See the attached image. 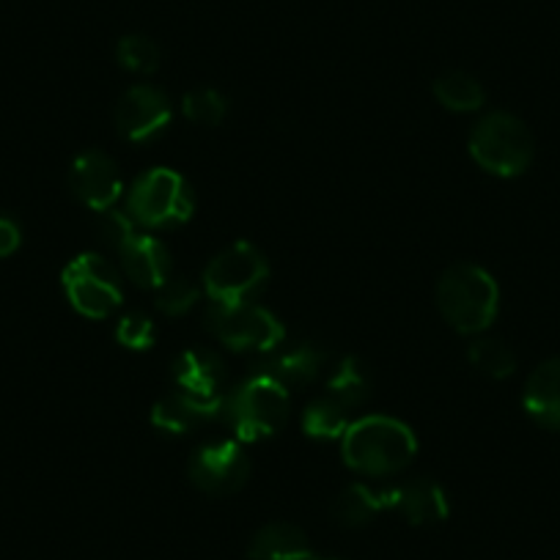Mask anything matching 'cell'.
<instances>
[{
	"label": "cell",
	"mask_w": 560,
	"mask_h": 560,
	"mask_svg": "<svg viewBox=\"0 0 560 560\" xmlns=\"http://www.w3.org/2000/svg\"><path fill=\"white\" fill-rule=\"evenodd\" d=\"M174 118L171 100L154 85H132L116 105V129L129 143H147L163 135Z\"/></svg>",
	"instance_id": "obj_10"
},
{
	"label": "cell",
	"mask_w": 560,
	"mask_h": 560,
	"mask_svg": "<svg viewBox=\"0 0 560 560\" xmlns=\"http://www.w3.org/2000/svg\"><path fill=\"white\" fill-rule=\"evenodd\" d=\"M311 560H338V558H319V555H314V558Z\"/></svg>",
	"instance_id": "obj_30"
},
{
	"label": "cell",
	"mask_w": 560,
	"mask_h": 560,
	"mask_svg": "<svg viewBox=\"0 0 560 560\" xmlns=\"http://www.w3.org/2000/svg\"><path fill=\"white\" fill-rule=\"evenodd\" d=\"M327 396L347 409L360 407L371 396V376L358 358H343L327 374Z\"/></svg>",
	"instance_id": "obj_20"
},
{
	"label": "cell",
	"mask_w": 560,
	"mask_h": 560,
	"mask_svg": "<svg viewBox=\"0 0 560 560\" xmlns=\"http://www.w3.org/2000/svg\"><path fill=\"white\" fill-rule=\"evenodd\" d=\"M434 96H438L440 105L451 113H472L483 105V89L472 74L459 72H445L434 80L432 85Z\"/></svg>",
	"instance_id": "obj_21"
},
{
	"label": "cell",
	"mask_w": 560,
	"mask_h": 560,
	"mask_svg": "<svg viewBox=\"0 0 560 560\" xmlns=\"http://www.w3.org/2000/svg\"><path fill=\"white\" fill-rule=\"evenodd\" d=\"M322 365H325V352L314 343H294L289 349H272L267 352V358L256 365L253 374H261L275 380L278 385L298 387L308 385L316 376L322 374Z\"/></svg>",
	"instance_id": "obj_14"
},
{
	"label": "cell",
	"mask_w": 560,
	"mask_h": 560,
	"mask_svg": "<svg viewBox=\"0 0 560 560\" xmlns=\"http://www.w3.org/2000/svg\"><path fill=\"white\" fill-rule=\"evenodd\" d=\"M250 478V459L240 440H214L196 448L190 459V481L212 498L240 492Z\"/></svg>",
	"instance_id": "obj_9"
},
{
	"label": "cell",
	"mask_w": 560,
	"mask_h": 560,
	"mask_svg": "<svg viewBox=\"0 0 560 560\" xmlns=\"http://www.w3.org/2000/svg\"><path fill=\"white\" fill-rule=\"evenodd\" d=\"M393 509L409 525H438L448 516V498L432 478H415V481L393 489Z\"/></svg>",
	"instance_id": "obj_16"
},
{
	"label": "cell",
	"mask_w": 560,
	"mask_h": 560,
	"mask_svg": "<svg viewBox=\"0 0 560 560\" xmlns=\"http://www.w3.org/2000/svg\"><path fill=\"white\" fill-rule=\"evenodd\" d=\"M269 278L264 253L250 242H234L203 269V292L212 303H253Z\"/></svg>",
	"instance_id": "obj_6"
},
{
	"label": "cell",
	"mask_w": 560,
	"mask_h": 560,
	"mask_svg": "<svg viewBox=\"0 0 560 560\" xmlns=\"http://www.w3.org/2000/svg\"><path fill=\"white\" fill-rule=\"evenodd\" d=\"M289 390L275 380L250 374L223 401V418L240 443H258L283 429L289 418Z\"/></svg>",
	"instance_id": "obj_3"
},
{
	"label": "cell",
	"mask_w": 560,
	"mask_h": 560,
	"mask_svg": "<svg viewBox=\"0 0 560 560\" xmlns=\"http://www.w3.org/2000/svg\"><path fill=\"white\" fill-rule=\"evenodd\" d=\"M23 236H20V225L12 218L0 214V258H9L20 247Z\"/></svg>",
	"instance_id": "obj_29"
},
{
	"label": "cell",
	"mask_w": 560,
	"mask_h": 560,
	"mask_svg": "<svg viewBox=\"0 0 560 560\" xmlns=\"http://www.w3.org/2000/svg\"><path fill=\"white\" fill-rule=\"evenodd\" d=\"M100 234H102V240L107 242V245H113L118 250V247H121L124 242H127L129 236L135 234L132 218L116 212V209H107V212L100 214Z\"/></svg>",
	"instance_id": "obj_28"
},
{
	"label": "cell",
	"mask_w": 560,
	"mask_h": 560,
	"mask_svg": "<svg viewBox=\"0 0 560 560\" xmlns=\"http://www.w3.org/2000/svg\"><path fill=\"white\" fill-rule=\"evenodd\" d=\"M182 110L190 121L203 124V127H218L225 118V110H229V102L220 91L214 89H196L187 91L185 102H182Z\"/></svg>",
	"instance_id": "obj_25"
},
{
	"label": "cell",
	"mask_w": 560,
	"mask_h": 560,
	"mask_svg": "<svg viewBox=\"0 0 560 560\" xmlns=\"http://www.w3.org/2000/svg\"><path fill=\"white\" fill-rule=\"evenodd\" d=\"M349 423V409L330 396L316 398L303 412V429L314 440H341Z\"/></svg>",
	"instance_id": "obj_22"
},
{
	"label": "cell",
	"mask_w": 560,
	"mask_h": 560,
	"mask_svg": "<svg viewBox=\"0 0 560 560\" xmlns=\"http://www.w3.org/2000/svg\"><path fill=\"white\" fill-rule=\"evenodd\" d=\"M247 558L250 560H311L314 549H311L308 533L303 527L292 525V522H269L256 536L250 538L247 547Z\"/></svg>",
	"instance_id": "obj_18"
},
{
	"label": "cell",
	"mask_w": 560,
	"mask_h": 560,
	"mask_svg": "<svg viewBox=\"0 0 560 560\" xmlns=\"http://www.w3.org/2000/svg\"><path fill=\"white\" fill-rule=\"evenodd\" d=\"M220 409H223V404L198 401V398L187 396V393L174 390L154 404L152 427L160 429L163 434H171V438H182V434L196 432L203 423L218 418Z\"/></svg>",
	"instance_id": "obj_15"
},
{
	"label": "cell",
	"mask_w": 560,
	"mask_h": 560,
	"mask_svg": "<svg viewBox=\"0 0 560 560\" xmlns=\"http://www.w3.org/2000/svg\"><path fill=\"white\" fill-rule=\"evenodd\" d=\"M438 308L456 332L478 336L498 316L500 289L478 264H454L438 280Z\"/></svg>",
	"instance_id": "obj_2"
},
{
	"label": "cell",
	"mask_w": 560,
	"mask_h": 560,
	"mask_svg": "<svg viewBox=\"0 0 560 560\" xmlns=\"http://www.w3.org/2000/svg\"><path fill=\"white\" fill-rule=\"evenodd\" d=\"M118 67L135 74H152L160 67V47L149 36H124L116 47Z\"/></svg>",
	"instance_id": "obj_24"
},
{
	"label": "cell",
	"mask_w": 560,
	"mask_h": 560,
	"mask_svg": "<svg viewBox=\"0 0 560 560\" xmlns=\"http://www.w3.org/2000/svg\"><path fill=\"white\" fill-rule=\"evenodd\" d=\"M207 327L234 352H272L283 343V325L258 303H209Z\"/></svg>",
	"instance_id": "obj_7"
},
{
	"label": "cell",
	"mask_w": 560,
	"mask_h": 560,
	"mask_svg": "<svg viewBox=\"0 0 560 560\" xmlns=\"http://www.w3.org/2000/svg\"><path fill=\"white\" fill-rule=\"evenodd\" d=\"M470 363L489 380H505L514 374L516 354L498 338H478L470 343Z\"/></svg>",
	"instance_id": "obj_23"
},
{
	"label": "cell",
	"mask_w": 560,
	"mask_h": 560,
	"mask_svg": "<svg viewBox=\"0 0 560 560\" xmlns=\"http://www.w3.org/2000/svg\"><path fill=\"white\" fill-rule=\"evenodd\" d=\"M154 292H158V308L165 316L187 314L198 300V289L187 278H179V275H171L163 287H158Z\"/></svg>",
	"instance_id": "obj_26"
},
{
	"label": "cell",
	"mask_w": 560,
	"mask_h": 560,
	"mask_svg": "<svg viewBox=\"0 0 560 560\" xmlns=\"http://www.w3.org/2000/svg\"><path fill=\"white\" fill-rule=\"evenodd\" d=\"M393 505V492H376L365 483H349L330 505V514L343 527H363L380 514L382 509Z\"/></svg>",
	"instance_id": "obj_19"
},
{
	"label": "cell",
	"mask_w": 560,
	"mask_h": 560,
	"mask_svg": "<svg viewBox=\"0 0 560 560\" xmlns=\"http://www.w3.org/2000/svg\"><path fill=\"white\" fill-rule=\"evenodd\" d=\"M343 462L369 478L396 476L412 465L418 440L407 423L387 415H365L349 423L341 438Z\"/></svg>",
	"instance_id": "obj_1"
},
{
	"label": "cell",
	"mask_w": 560,
	"mask_h": 560,
	"mask_svg": "<svg viewBox=\"0 0 560 560\" xmlns=\"http://www.w3.org/2000/svg\"><path fill=\"white\" fill-rule=\"evenodd\" d=\"M533 135L511 113H487L470 132V158L478 168L500 179L522 176L533 163Z\"/></svg>",
	"instance_id": "obj_4"
},
{
	"label": "cell",
	"mask_w": 560,
	"mask_h": 560,
	"mask_svg": "<svg viewBox=\"0 0 560 560\" xmlns=\"http://www.w3.org/2000/svg\"><path fill=\"white\" fill-rule=\"evenodd\" d=\"M525 412L544 429H560V358L544 360L530 376H527Z\"/></svg>",
	"instance_id": "obj_17"
},
{
	"label": "cell",
	"mask_w": 560,
	"mask_h": 560,
	"mask_svg": "<svg viewBox=\"0 0 560 560\" xmlns=\"http://www.w3.org/2000/svg\"><path fill=\"white\" fill-rule=\"evenodd\" d=\"M176 390L207 404H223L225 365L218 352L207 347H192L182 352L174 363Z\"/></svg>",
	"instance_id": "obj_12"
},
{
	"label": "cell",
	"mask_w": 560,
	"mask_h": 560,
	"mask_svg": "<svg viewBox=\"0 0 560 560\" xmlns=\"http://www.w3.org/2000/svg\"><path fill=\"white\" fill-rule=\"evenodd\" d=\"M69 190L80 203L94 212H107L116 207L124 192V179L118 165L102 152H83L69 168Z\"/></svg>",
	"instance_id": "obj_11"
},
{
	"label": "cell",
	"mask_w": 560,
	"mask_h": 560,
	"mask_svg": "<svg viewBox=\"0 0 560 560\" xmlns=\"http://www.w3.org/2000/svg\"><path fill=\"white\" fill-rule=\"evenodd\" d=\"M118 258L127 278L140 289H158L171 278V250L158 236L132 234L118 247Z\"/></svg>",
	"instance_id": "obj_13"
},
{
	"label": "cell",
	"mask_w": 560,
	"mask_h": 560,
	"mask_svg": "<svg viewBox=\"0 0 560 560\" xmlns=\"http://www.w3.org/2000/svg\"><path fill=\"white\" fill-rule=\"evenodd\" d=\"M154 338H158V332H154V322L149 319L147 314L132 311V314H127V316H121V319H118L116 341L121 343V347L138 349V352H143V349L154 347Z\"/></svg>",
	"instance_id": "obj_27"
},
{
	"label": "cell",
	"mask_w": 560,
	"mask_h": 560,
	"mask_svg": "<svg viewBox=\"0 0 560 560\" xmlns=\"http://www.w3.org/2000/svg\"><path fill=\"white\" fill-rule=\"evenodd\" d=\"M61 283L72 308L89 319H107L124 300L116 267L100 253L72 258L63 269Z\"/></svg>",
	"instance_id": "obj_8"
},
{
	"label": "cell",
	"mask_w": 560,
	"mask_h": 560,
	"mask_svg": "<svg viewBox=\"0 0 560 560\" xmlns=\"http://www.w3.org/2000/svg\"><path fill=\"white\" fill-rule=\"evenodd\" d=\"M196 209L190 185L182 174L171 168H152L135 179L127 196V214L132 223L147 229L165 231L187 223Z\"/></svg>",
	"instance_id": "obj_5"
}]
</instances>
